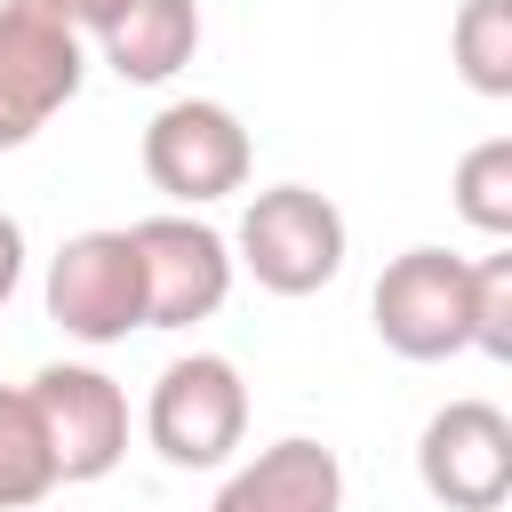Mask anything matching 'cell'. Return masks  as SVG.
Segmentation results:
<instances>
[{
    "instance_id": "277c9868",
    "label": "cell",
    "mask_w": 512,
    "mask_h": 512,
    "mask_svg": "<svg viewBox=\"0 0 512 512\" xmlns=\"http://www.w3.org/2000/svg\"><path fill=\"white\" fill-rule=\"evenodd\" d=\"M88 80V48L40 0H0V152L32 144Z\"/></svg>"
},
{
    "instance_id": "5b68a950",
    "label": "cell",
    "mask_w": 512,
    "mask_h": 512,
    "mask_svg": "<svg viewBox=\"0 0 512 512\" xmlns=\"http://www.w3.org/2000/svg\"><path fill=\"white\" fill-rule=\"evenodd\" d=\"M368 312H376L384 352L456 360V352H472V264L448 256V248H408V256L384 264Z\"/></svg>"
},
{
    "instance_id": "5bb4252c",
    "label": "cell",
    "mask_w": 512,
    "mask_h": 512,
    "mask_svg": "<svg viewBox=\"0 0 512 512\" xmlns=\"http://www.w3.org/2000/svg\"><path fill=\"white\" fill-rule=\"evenodd\" d=\"M456 216L480 224L488 240L512 232V136H488L456 160Z\"/></svg>"
},
{
    "instance_id": "3957f363",
    "label": "cell",
    "mask_w": 512,
    "mask_h": 512,
    "mask_svg": "<svg viewBox=\"0 0 512 512\" xmlns=\"http://www.w3.org/2000/svg\"><path fill=\"white\" fill-rule=\"evenodd\" d=\"M248 168H256V144H248V128H240V112L216 104V96H176V104H160L152 128H144V176H152V192H168L176 208L232 200V192L248 184Z\"/></svg>"
},
{
    "instance_id": "2e32d148",
    "label": "cell",
    "mask_w": 512,
    "mask_h": 512,
    "mask_svg": "<svg viewBox=\"0 0 512 512\" xmlns=\"http://www.w3.org/2000/svg\"><path fill=\"white\" fill-rule=\"evenodd\" d=\"M16 280H24V224L0 216V304L16 296Z\"/></svg>"
},
{
    "instance_id": "4fadbf2b",
    "label": "cell",
    "mask_w": 512,
    "mask_h": 512,
    "mask_svg": "<svg viewBox=\"0 0 512 512\" xmlns=\"http://www.w3.org/2000/svg\"><path fill=\"white\" fill-rule=\"evenodd\" d=\"M448 48L472 96H512V0H464L448 24Z\"/></svg>"
},
{
    "instance_id": "7c38bea8",
    "label": "cell",
    "mask_w": 512,
    "mask_h": 512,
    "mask_svg": "<svg viewBox=\"0 0 512 512\" xmlns=\"http://www.w3.org/2000/svg\"><path fill=\"white\" fill-rule=\"evenodd\" d=\"M40 496H56L48 432L32 416V392L24 384H0V512H32Z\"/></svg>"
},
{
    "instance_id": "9a60e30c",
    "label": "cell",
    "mask_w": 512,
    "mask_h": 512,
    "mask_svg": "<svg viewBox=\"0 0 512 512\" xmlns=\"http://www.w3.org/2000/svg\"><path fill=\"white\" fill-rule=\"evenodd\" d=\"M472 352L512 360V248L472 264Z\"/></svg>"
},
{
    "instance_id": "9c48e42d",
    "label": "cell",
    "mask_w": 512,
    "mask_h": 512,
    "mask_svg": "<svg viewBox=\"0 0 512 512\" xmlns=\"http://www.w3.org/2000/svg\"><path fill=\"white\" fill-rule=\"evenodd\" d=\"M416 480L448 512H496L512 496V416L496 400H448L416 440Z\"/></svg>"
},
{
    "instance_id": "7a4b0ae2",
    "label": "cell",
    "mask_w": 512,
    "mask_h": 512,
    "mask_svg": "<svg viewBox=\"0 0 512 512\" xmlns=\"http://www.w3.org/2000/svg\"><path fill=\"white\" fill-rule=\"evenodd\" d=\"M144 432L160 448V464L176 472H216L240 432H248V384L224 352H184L152 376V400H144Z\"/></svg>"
},
{
    "instance_id": "52a82bcc",
    "label": "cell",
    "mask_w": 512,
    "mask_h": 512,
    "mask_svg": "<svg viewBox=\"0 0 512 512\" xmlns=\"http://www.w3.org/2000/svg\"><path fill=\"white\" fill-rule=\"evenodd\" d=\"M144 272V328H192L232 296V240L200 216H144L128 224Z\"/></svg>"
},
{
    "instance_id": "ba28073f",
    "label": "cell",
    "mask_w": 512,
    "mask_h": 512,
    "mask_svg": "<svg viewBox=\"0 0 512 512\" xmlns=\"http://www.w3.org/2000/svg\"><path fill=\"white\" fill-rule=\"evenodd\" d=\"M48 320L80 344H120L144 328V272L128 232H72L48 256Z\"/></svg>"
},
{
    "instance_id": "8fae6325",
    "label": "cell",
    "mask_w": 512,
    "mask_h": 512,
    "mask_svg": "<svg viewBox=\"0 0 512 512\" xmlns=\"http://www.w3.org/2000/svg\"><path fill=\"white\" fill-rule=\"evenodd\" d=\"M96 48L120 80L136 88H160L192 64L200 48V0H120L104 24H96Z\"/></svg>"
},
{
    "instance_id": "8992f818",
    "label": "cell",
    "mask_w": 512,
    "mask_h": 512,
    "mask_svg": "<svg viewBox=\"0 0 512 512\" xmlns=\"http://www.w3.org/2000/svg\"><path fill=\"white\" fill-rule=\"evenodd\" d=\"M24 392H32V416H40V432H48L56 488H72V480H104V472L128 456V392H120L104 368L48 360Z\"/></svg>"
},
{
    "instance_id": "30bf717a",
    "label": "cell",
    "mask_w": 512,
    "mask_h": 512,
    "mask_svg": "<svg viewBox=\"0 0 512 512\" xmlns=\"http://www.w3.org/2000/svg\"><path fill=\"white\" fill-rule=\"evenodd\" d=\"M208 512H344V464H336V448L288 432V440L256 448V456L216 488Z\"/></svg>"
},
{
    "instance_id": "6da1fadb",
    "label": "cell",
    "mask_w": 512,
    "mask_h": 512,
    "mask_svg": "<svg viewBox=\"0 0 512 512\" xmlns=\"http://www.w3.org/2000/svg\"><path fill=\"white\" fill-rule=\"evenodd\" d=\"M344 208L328 200V192H312V184H272V192H256L248 200V216H240V256L232 264H248L256 272V288H272V296H320L336 272H344Z\"/></svg>"
},
{
    "instance_id": "e0dca14e",
    "label": "cell",
    "mask_w": 512,
    "mask_h": 512,
    "mask_svg": "<svg viewBox=\"0 0 512 512\" xmlns=\"http://www.w3.org/2000/svg\"><path fill=\"white\" fill-rule=\"evenodd\" d=\"M40 8H48L56 24H72V32H96V24H104L120 0H40Z\"/></svg>"
}]
</instances>
